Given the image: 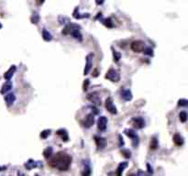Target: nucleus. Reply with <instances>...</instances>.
<instances>
[{
    "instance_id": "1",
    "label": "nucleus",
    "mask_w": 188,
    "mask_h": 176,
    "mask_svg": "<svg viewBox=\"0 0 188 176\" xmlns=\"http://www.w3.org/2000/svg\"><path fill=\"white\" fill-rule=\"evenodd\" d=\"M72 163V157L64 151H60L49 161L50 166L58 169L59 171H67Z\"/></svg>"
},
{
    "instance_id": "2",
    "label": "nucleus",
    "mask_w": 188,
    "mask_h": 176,
    "mask_svg": "<svg viewBox=\"0 0 188 176\" xmlns=\"http://www.w3.org/2000/svg\"><path fill=\"white\" fill-rule=\"evenodd\" d=\"M78 28H79V26L74 25V24H69L64 28V30H62V34H65V35L71 34L74 39L79 40L80 42H82L83 37H82V34H81V32Z\"/></svg>"
},
{
    "instance_id": "3",
    "label": "nucleus",
    "mask_w": 188,
    "mask_h": 176,
    "mask_svg": "<svg viewBox=\"0 0 188 176\" xmlns=\"http://www.w3.org/2000/svg\"><path fill=\"white\" fill-rule=\"evenodd\" d=\"M107 79L110 80L111 82H114V83H117L120 80V75L118 74V72L115 69H109L108 71L107 72V75L105 76Z\"/></svg>"
},
{
    "instance_id": "4",
    "label": "nucleus",
    "mask_w": 188,
    "mask_h": 176,
    "mask_svg": "<svg viewBox=\"0 0 188 176\" xmlns=\"http://www.w3.org/2000/svg\"><path fill=\"white\" fill-rule=\"evenodd\" d=\"M125 133H126V135L130 138H132V145L134 148H136L138 145H139V142H140V140H139V136L137 135V133L133 130V129H125Z\"/></svg>"
},
{
    "instance_id": "5",
    "label": "nucleus",
    "mask_w": 188,
    "mask_h": 176,
    "mask_svg": "<svg viewBox=\"0 0 188 176\" xmlns=\"http://www.w3.org/2000/svg\"><path fill=\"white\" fill-rule=\"evenodd\" d=\"M130 48L134 52H142L143 50L146 48V45L145 42L142 41H135L131 43Z\"/></svg>"
},
{
    "instance_id": "6",
    "label": "nucleus",
    "mask_w": 188,
    "mask_h": 176,
    "mask_svg": "<svg viewBox=\"0 0 188 176\" xmlns=\"http://www.w3.org/2000/svg\"><path fill=\"white\" fill-rule=\"evenodd\" d=\"M87 99L92 102L93 104H96V105H101V98L98 95V93L97 92H93V93H90L87 95Z\"/></svg>"
},
{
    "instance_id": "7",
    "label": "nucleus",
    "mask_w": 188,
    "mask_h": 176,
    "mask_svg": "<svg viewBox=\"0 0 188 176\" xmlns=\"http://www.w3.org/2000/svg\"><path fill=\"white\" fill-rule=\"evenodd\" d=\"M106 108L107 109V111L111 114H117V108L113 104V100L111 97L107 98L106 100Z\"/></svg>"
},
{
    "instance_id": "8",
    "label": "nucleus",
    "mask_w": 188,
    "mask_h": 176,
    "mask_svg": "<svg viewBox=\"0 0 188 176\" xmlns=\"http://www.w3.org/2000/svg\"><path fill=\"white\" fill-rule=\"evenodd\" d=\"M132 123H133V126L134 128H138V129H141L145 127V121L144 119L141 118V117H136V118H133L132 119Z\"/></svg>"
},
{
    "instance_id": "9",
    "label": "nucleus",
    "mask_w": 188,
    "mask_h": 176,
    "mask_svg": "<svg viewBox=\"0 0 188 176\" xmlns=\"http://www.w3.org/2000/svg\"><path fill=\"white\" fill-rule=\"evenodd\" d=\"M107 118L106 117H100L97 120V128L99 130L104 131L107 128Z\"/></svg>"
},
{
    "instance_id": "10",
    "label": "nucleus",
    "mask_w": 188,
    "mask_h": 176,
    "mask_svg": "<svg viewBox=\"0 0 188 176\" xmlns=\"http://www.w3.org/2000/svg\"><path fill=\"white\" fill-rule=\"evenodd\" d=\"M93 56L94 55L91 53V54L87 55V57H86V64H85V67H84V75L89 74L90 70L92 68V58H93Z\"/></svg>"
},
{
    "instance_id": "11",
    "label": "nucleus",
    "mask_w": 188,
    "mask_h": 176,
    "mask_svg": "<svg viewBox=\"0 0 188 176\" xmlns=\"http://www.w3.org/2000/svg\"><path fill=\"white\" fill-rule=\"evenodd\" d=\"M39 165H41L42 166V164H41L39 161H33V160H28L25 164H24V166L26 167V169H28V170H32V169H34V168H36L37 166H39Z\"/></svg>"
},
{
    "instance_id": "12",
    "label": "nucleus",
    "mask_w": 188,
    "mask_h": 176,
    "mask_svg": "<svg viewBox=\"0 0 188 176\" xmlns=\"http://www.w3.org/2000/svg\"><path fill=\"white\" fill-rule=\"evenodd\" d=\"M16 66L15 65H12L8 71L4 74V78L6 79V80H8V81H9L11 78H12V76H13V75H14V73L16 72Z\"/></svg>"
},
{
    "instance_id": "13",
    "label": "nucleus",
    "mask_w": 188,
    "mask_h": 176,
    "mask_svg": "<svg viewBox=\"0 0 188 176\" xmlns=\"http://www.w3.org/2000/svg\"><path fill=\"white\" fill-rule=\"evenodd\" d=\"M95 140H96V143H97V146L98 149H104L106 147V139L102 137H98V136H96L95 137Z\"/></svg>"
},
{
    "instance_id": "14",
    "label": "nucleus",
    "mask_w": 188,
    "mask_h": 176,
    "mask_svg": "<svg viewBox=\"0 0 188 176\" xmlns=\"http://www.w3.org/2000/svg\"><path fill=\"white\" fill-rule=\"evenodd\" d=\"M94 122H95V118H94L93 114H89L86 116L85 118V121H84V127L89 128L94 125Z\"/></svg>"
},
{
    "instance_id": "15",
    "label": "nucleus",
    "mask_w": 188,
    "mask_h": 176,
    "mask_svg": "<svg viewBox=\"0 0 188 176\" xmlns=\"http://www.w3.org/2000/svg\"><path fill=\"white\" fill-rule=\"evenodd\" d=\"M5 100H6L7 105H8V107H10V105H12L14 104V102L16 100V96L13 93H9L5 96Z\"/></svg>"
},
{
    "instance_id": "16",
    "label": "nucleus",
    "mask_w": 188,
    "mask_h": 176,
    "mask_svg": "<svg viewBox=\"0 0 188 176\" xmlns=\"http://www.w3.org/2000/svg\"><path fill=\"white\" fill-rule=\"evenodd\" d=\"M121 97L125 100V101H130L132 99V94L130 90L126 89V90H123L121 92Z\"/></svg>"
},
{
    "instance_id": "17",
    "label": "nucleus",
    "mask_w": 188,
    "mask_h": 176,
    "mask_svg": "<svg viewBox=\"0 0 188 176\" xmlns=\"http://www.w3.org/2000/svg\"><path fill=\"white\" fill-rule=\"evenodd\" d=\"M127 166H128V162H121V163H119V165H118V167H117V169L116 171L117 176H121L122 172L124 171L125 169L127 168Z\"/></svg>"
},
{
    "instance_id": "18",
    "label": "nucleus",
    "mask_w": 188,
    "mask_h": 176,
    "mask_svg": "<svg viewBox=\"0 0 188 176\" xmlns=\"http://www.w3.org/2000/svg\"><path fill=\"white\" fill-rule=\"evenodd\" d=\"M73 16L74 18L76 19H80V18H89V14H80L79 13V9L76 8L73 13Z\"/></svg>"
},
{
    "instance_id": "19",
    "label": "nucleus",
    "mask_w": 188,
    "mask_h": 176,
    "mask_svg": "<svg viewBox=\"0 0 188 176\" xmlns=\"http://www.w3.org/2000/svg\"><path fill=\"white\" fill-rule=\"evenodd\" d=\"M173 142L175 143V145H177V146H182L183 144V139L179 134H175L173 136Z\"/></svg>"
},
{
    "instance_id": "20",
    "label": "nucleus",
    "mask_w": 188,
    "mask_h": 176,
    "mask_svg": "<svg viewBox=\"0 0 188 176\" xmlns=\"http://www.w3.org/2000/svg\"><path fill=\"white\" fill-rule=\"evenodd\" d=\"M11 88H12V83L9 82V81H8L7 83H5L3 85L2 89H1V91H0V93H1V94H5V93L8 92Z\"/></svg>"
},
{
    "instance_id": "21",
    "label": "nucleus",
    "mask_w": 188,
    "mask_h": 176,
    "mask_svg": "<svg viewBox=\"0 0 188 176\" xmlns=\"http://www.w3.org/2000/svg\"><path fill=\"white\" fill-rule=\"evenodd\" d=\"M57 134L60 135V136L61 137L62 140H64V141H67L68 138H69V137H68V133H67L66 129H59V130L57 131Z\"/></svg>"
},
{
    "instance_id": "22",
    "label": "nucleus",
    "mask_w": 188,
    "mask_h": 176,
    "mask_svg": "<svg viewBox=\"0 0 188 176\" xmlns=\"http://www.w3.org/2000/svg\"><path fill=\"white\" fill-rule=\"evenodd\" d=\"M42 37H43V40L46 41V42H51L52 40L51 34L47 29H45V28L42 30Z\"/></svg>"
},
{
    "instance_id": "23",
    "label": "nucleus",
    "mask_w": 188,
    "mask_h": 176,
    "mask_svg": "<svg viewBox=\"0 0 188 176\" xmlns=\"http://www.w3.org/2000/svg\"><path fill=\"white\" fill-rule=\"evenodd\" d=\"M52 151H53V149H52L51 147H48V148H46V149L43 151V156H44L46 159H49V158L51 156V154H52Z\"/></svg>"
},
{
    "instance_id": "24",
    "label": "nucleus",
    "mask_w": 188,
    "mask_h": 176,
    "mask_svg": "<svg viewBox=\"0 0 188 176\" xmlns=\"http://www.w3.org/2000/svg\"><path fill=\"white\" fill-rule=\"evenodd\" d=\"M158 147V140L156 138H152L151 140H150V150H156Z\"/></svg>"
},
{
    "instance_id": "25",
    "label": "nucleus",
    "mask_w": 188,
    "mask_h": 176,
    "mask_svg": "<svg viewBox=\"0 0 188 176\" xmlns=\"http://www.w3.org/2000/svg\"><path fill=\"white\" fill-rule=\"evenodd\" d=\"M30 20H31V23H33V24H38L39 20H40V16L38 14V12H34L32 14V16H31L30 18Z\"/></svg>"
},
{
    "instance_id": "26",
    "label": "nucleus",
    "mask_w": 188,
    "mask_h": 176,
    "mask_svg": "<svg viewBox=\"0 0 188 176\" xmlns=\"http://www.w3.org/2000/svg\"><path fill=\"white\" fill-rule=\"evenodd\" d=\"M102 23H103L106 27H107V28H113V27H114L113 22H112L111 18H109L102 19Z\"/></svg>"
},
{
    "instance_id": "27",
    "label": "nucleus",
    "mask_w": 188,
    "mask_h": 176,
    "mask_svg": "<svg viewBox=\"0 0 188 176\" xmlns=\"http://www.w3.org/2000/svg\"><path fill=\"white\" fill-rule=\"evenodd\" d=\"M121 154L123 155L124 158H126V159H130L131 157V152L130 150H122L121 151Z\"/></svg>"
},
{
    "instance_id": "28",
    "label": "nucleus",
    "mask_w": 188,
    "mask_h": 176,
    "mask_svg": "<svg viewBox=\"0 0 188 176\" xmlns=\"http://www.w3.org/2000/svg\"><path fill=\"white\" fill-rule=\"evenodd\" d=\"M112 52H113V58H114V61H118L120 60V58H121V54H120L118 51H117L116 50H114V49H112Z\"/></svg>"
},
{
    "instance_id": "29",
    "label": "nucleus",
    "mask_w": 188,
    "mask_h": 176,
    "mask_svg": "<svg viewBox=\"0 0 188 176\" xmlns=\"http://www.w3.org/2000/svg\"><path fill=\"white\" fill-rule=\"evenodd\" d=\"M179 118H180V121H181V122H183V123L186 122V120H187V114H186V112L182 111V112L179 114Z\"/></svg>"
},
{
    "instance_id": "30",
    "label": "nucleus",
    "mask_w": 188,
    "mask_h": 176,
    "mask_svg": "<svg viewBox=\"0 0 188 176\" xmlns=\"http://www.w3.org/2000/svg\"><path fill=\"white\" fill-rule=\"evenodd\" d=\"M50 134H51V129H45V130H43L41 133V138L45 139V138H47L50 136Z\"/></svg>"
},
{
    "instance_id": "31",
    "label": "nucleus",
    "mask_w": 188,
    "mask_h": 176,
    "mask_svg": "<svg viewBox=\"0 0 188 176\" xmlns=\"http://www.w3.org/2000/svg\"><path fill=\"white\" fill-rule=\"evenodd\" d=\"M143 52H144L145 54H147V55H150V56H152V55H153V51H152V49L150 48V47H146V48L143 50Z\"/></svg>"
},
{
    "instance_id": "32",
    "label": "nucleus",
    "mask_w": 188,
    "mask_h": 176,
    "mask_svg": "<svg viewBox=\"0 0 188 176\" xmlns=\"http://www.w3.org/2000/svg\"><path fill=\"white\" fill-rule=\"evenodd\" d=\"M187 103H188V101L186 99H183H183H180L178 101V105H179V107H186Z\"/></svg>"
},
{
    "instance_id": "33",
    "label": "nucleus",
    "mask_w": 188,
    "mask_h": 176,
    "mask_svg": "<svg viewBox=\"0 0 188 176\" xmlns=\"http://www.w3.org/2000/svg\"><path fill=\"white\" fill-rule=\"evenodd\" d=\"M91 174V170H90V167L89 166H86L84 168V171H83V176H90Z\"/></svg>"
},
{
    "instance_id": "34",
    "label": "nucleus",
    "mask_w": 188,
    "mask_h": 176,
    "mask_svg": "<svg viewBox=\"0 0 188 176\" xmlns=\"http://www.w3.org/2000/svg\"><path fill=\"white\" fill-rule=\"evenodd\" d=\"M89 84H90L89 80H88V79H86V80L84 81V85H83V89H84V91H86V90H87Z\"/></svg>"
},
{
    "instance_id": "35",
    "label": "nucleus",
    "mask_w": 188,
    "mask_h": 176,
    "mask_svg": "<svg viewBox=\"0 0 188 176\" xmlns=\"http://www.w3.org/2000/svg\"><path fill=\"white\" fill-rule=\"evenodd\" d=\"M136 176H150V174H149V173H147V172H145V171H140Z\"/></svg>"
},
{
    "instance_id": "36",
    "label": "nucleus",
    "mask_w": 188,
    "mask_h": 176,
    "mask_svg": "<svg viewBox=\"0 0 188 176\" xmlns=\"http://www.w3.org/2000/svg\"><path fill=\"white\" fill-rule=\"evenodd\" d=\"M118 138H119V146H123L124 145V141H123V138L121 137V135L118 136Z\"/></svg>"
},
{
    "instance_id": "37",
    "label": "nucleus",
    "mask_w": 188,
    "mask_h": 176,
    "mask_svg": "<svg viewBox=\"0 0 188 176\" xmlns=\"http://www.w3.org/2000/svg\"><path fill=\"white\" fill-rule=\"evenodd\" d=\"M91 109H92V111H94V114H95V115H97V114H98V110H97L96 108L91 107Z\"/></svg>"
},
{
    "instance_id": "38",
    "label": "nucleus",
    "mask_w": 188,
    "mask_h": 176,
    "mask_svg": "<svg viewBox=\"0 0 188 176\" xmlns=\"http://www.w3.org/2000/svg\"><path fill=\"white\" fill-rule=\"evenodd\" d=\"M147 166H148V168H149V172H150V173H152V170H151V168H150V166L149 164H148Z\"/></svg>"
},
{
    "instance_id": "39",
    "label": "nucleus",
    "mask_w": 188,
    "mask_h": 176,
    "mask_svg": "<svg viewBox=\"0 0 188 176\" xmlns=\"http://www.w3.org/2000/svg\"><path fill=\"white\" fill-rule=\"evenodd\" d=\"M94 76H97V70L95 71V75H94Z\"/></svg>"
},
{
    "instance_id": "40",
    "label": "nucleus",
    "mask_w": 188,
    "mask_h": 176,
    "mask_svg": "<svg viewBox=\"0 0 188 176\" xmlns=\"http://www.w3.org/2000/svg\"><path fill=\"white\" fill-rule=\"evenodd\" d=\"M128 176H136V174H133V173H129Z\"/></svg>"
},
{
    "instance_id": "41",
    "label": "nucleus",
    "mask_w": 188,
    "mask_h": 176,
    "mask_svg": "<svg viewBox=\"0 0 188 176\" xmlns=\"http://www.w3.org/2000/svg\"><path fill=\"white\" fill-rule=\"evenodd\" d=\"M7 167H2V168H0V171H2V170H6Z\"/></svg>"
},
{
    "instance_id": "42",
    "label": "nucleus",
    "mask_w": 188,
    "mask_h": 176,
    "mask_svg": "<svg viewBox=\"0 0 188 176\" xmlns=\"http://www.w3.org/2000/svg\"><path fill=\"white\" fill-rule=\"evenodd\" d=\"M2 28V25H1V23H0V28Z\"/></svg>"
},
{
    "instance_id": "43",
    "label": "nucleus",
    "mask_w": 188,
    "mask_h": 176,
    "mask_svg": "<svg viewBox=\"0 0 188 176\" xmlns=\"http://www.w3.org/2000/svg\"><path fill=\"white\" fill-rule=\"evenodd\" d=\"M35 176H39V175H38V174H36V175H35Z\"/></svg>"
}]
</instances>
